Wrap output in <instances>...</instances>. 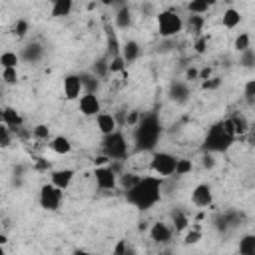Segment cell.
<instances>
[{"instance_id":"1","label":"cell","mask_w":255,"mask_h":255,"mask_svg":"<svg viewBox=\"0 0 255 255\" xmlns=\"http://www.w3.org/2000/svg\"><path fill=\"white\" fill-rule=\"evenodd\" d=\"M126 199L139 211L151 209L161 199V177H157V175L139 177V181L135 185L126 189Z\"/></svg>"},{"instance_id":"2","label":"cell","mask_w":255,"mask_h":255,"mask_svg":"<svg viewBox=\"0 0 255 255\" xmlns=\"http://www.w3.org/2000/svg\"><path fill=\"white\" fill-rule=\"evenodd\" d=\"M155 22H157V34L165 40L175 38L183 30V20L175 10H161L155 16Z\"/></svg>"},{"instance_id":"3","label":"cell","mask_w":255,"mask_h":255,"mask_svg":"<svg viewBox=\"0 0 255 255\" xmlns=\"http://www.w3.org/2000/svg\"><path fill=\"white\" fill-rule=\"evenodd\" d=\"M159 135V126L153 116L141 118V124L135 129V143L137 149H151L155 145V139Z\"/></svg>"},{"instance_id":"4","label":"cell","mask_w":255,"mask_h":255,"mask_svg":"<svg viewBox=\"0 0 255 255\" xmlns=\"http://www.w3.org/2000/svg\"><path fill=\"white\" fill-rule=\"evenodd\" d=\"M104 155L110 157V161H124L128 155V141L122 131H112L104 135Z\"/></svg>"},{"instance_id":"5","label":"cell","mask_w":255,"mask_h":255,"mask_svg":"<svg viewBox=\"0 0 255 255\" xmlns=\"http://www.w3.org/2000/svg\"><path fill=\"white\" fill-rule=\"evenodd\" d=\"M233 137L235 135H229L223 128H221V124H215L209 131H207V135H205V149L209 151V153H217V151H225V149H229V145L233 143Z\"/></svg>"},{"instance_id":"6","label":"cell","mask_w":255,"mask_h":255,"mask_svg":"<svg viewBox=\"0 0 255 255\" xmlns=\"http://www.w3.org/2000/svg\"><path fill=\"white\" fill-rule=\"evenodd\" d=\"M175 161L177 157L169 151H155L151 155V161H149V169L153 171V175L165 179V177H171L173 171H175Z\"/></svg>"},{"instance_id":"7","label":"cell","mask_w":255,"mask_h":255,"mask_svg":"<svg viewBox=\"0 0 255 255\" xmlns=\"http://www.w3.org/2000/svg\"><path fill=\"white\" fill-rule=\"evenodd\" d=\"M62 199H64V191L60 187H56L54 183H46L40 187V195H38V201H40V207L46 209V211H58L60 205H62Z\"/></svg>"},{"instance_id":"8","label":"cell","mask_w":255,"mask_h":255,"mask_svg":"<svg viewBox=\"0 0 255 255\" xmlns=\"http://www.w3.org/2000/svg\"><path fill=\"white\" fill-rule=\"evenodd\" d=\"M92 175H94L98 189H102V191H110V189L118 187V173L110 165H98Z\"/></svg>"},{"instance_id":"9","label":"cell","mask_w":255,"mask_h":255,"mask_svg":"<svg viewBox=\"0 0 255 255\" xmlns=\"http://www.w3.org/2000/svg\"><path fill=\"white\" fill-rule=\"evenodd\" d=\"M78 110L82 116L86 118H96L100 112H102V104H100V98L92 92H84L80 98H78Z\"/></svg>"},{"instance_id":"10","label":"cell","mask_w":255,"mask_h":255,"mask_svg":"<svg viewBox=\"0 0 255 255\" xmlns=\"http://www.w3.org/2000/svg\"><path fill=\"white\" fill-rule=\"evenodd\" d=\"M191 203L197 207H209L213 203V189L209 183H197L191 189Z\"/></svg>"},{"instance_id":"11","label":"cell","mask_w":255,"mask_h":255,"mask_svg":"<svg viewBox=\"0 0 255 255\" xmlns=\"http://www.w3.org/2000/svg\"><path fill=\"white\" fill-rule=\"evenodd\" d=\"M62 90H64V98H66V100H78V98L84 94L80 76H78V74H68V76H64Z\"/></svg>"},{"instance_id":"12","label":"cell","mask_w":255,"mask_h":255,"mask_svg":"<svg viewBox=\"0 0 255 255\" xmlns=\"http://www.w3.org/2000/svg\"><path fill=\"white\" fill-rule=\"evenodd\" d=\"M74 175H76V171H74L72 167H64V169H54V171L50 173V179H52V183H54L56 187H60L62 191H66V189L72 185Z\"/></svg>"},{"instance_id":"13","label":"cell","mask_w":255,"mask_h":255,"mask_svg":"<svg viewBox=\"0 0 255 255\" xmlns=\"http://www.w3.org/2000/svg\"><path fill=\"white\" fill-rule=\"evenodd\" d=\"M96 126H98V129H100L102 135H108V133H112V131L118 129V120H116L114 114L100 112V114L96 116Z\"/></svg>"},{"instance_id":"14","label":"cell","mask_w":255,"mask_h":255,"mask_svg":"<svg viewBox=\"0 0 255 255\" xmlns=\"http://www.w3.org/2000/svg\"><path fill=\"white\" fill-rule=\"evenodd\" d=\"M149 237H151L155 243H167V241L171 239V227H169L167 223H163V221H157V223L151 225Z\"/></svg>"},{"instance_id":"15","label":"cell","mask_w":255,"mask_h":255,"mask_svg":"<svg viewBox=\"0 0 255 255\" xmlns=\"http://www.w3.org/2000/svg\"><path fill=\"white\" fill-rule=\"evenodd\" d=\"M48 145L58 155H68V153H72V147H74L72 141H70V137H66V135H54Z\"/></svg>"},{"instance_id":"16","label":"cell","mask_w":255,"mask_h":255,"mask_svg":"<svg viewBox=\"0 0 255 255\" xmlns=\"http://www.w3.org/2000/svg\"><path fill=\"white\" fill-rule=\"evenodd\" d=\"M72 10H74V0H52L50 16L52 18H64V16H70Z\"/></svg>"},{"instance_id":"17","label":"cell","mask_w":255,"mask_h":255,"mask_svg":"<svg viewBox=\"0 0 255 255\" xmlns=\"http://www.w3.org/2000/svg\"><path fill=\"white\" fill-rule=\"evenodd\" d=\"M44 58V48L38 44V42H32L28 44L26 48H22V54H20V60H26V62H40Z\"/></svg>"},{"instance_id":"18","label":"cell","mask_w":255,"mask_h":255,"mask_svg":"<svg viewBox=\"0 0 255 255\" xmlns=\"http://www.w3.org/2000/svg\"><path fill=\"white\" fill-rule=\"evenodd\" d=\"M241 20H243V16H241V12H239L237 8H227V10H223V14H221V24H223V28H227V30L237 28V26L241 24Z\"/></svg>"},{"instance_id":"19","label":"cell","mask_w":255,"mask_h":255,"mask_svg":"<svg viewBox=\"0 0 255 255\" xmlns=\"http://www.w3.org/2000/svg\"><path fill=\"white\" fill-rule=\"evenodd\" d=\"M114 22H116V28L120 30H128L131 26V10L128 4H122L114 16Z\"/></svg>"},{"instance_id":"20","label":"cell","mask_w":255,"mask_h":255,"mask_svg":"<svg viewBox=\"0 0 255 255\" xmlns=\"http://www.w3.org/2000/svg\"><path fill=\"white\" fill-rule=\"evenodd\" d=\"M120 54H122V58L126 60V64H131V62H135L137 56H139V44H137L135 40H128V42L122 44Z\"/></svg>"},{"instance_id":"21","label":"cell","mask_w":255,"mask_h":255,"mask_svg":"<svg viewBox=\"0 0 255 255\" xmlns=\"http://www.w3.org/2000/svg\"><path fill=\"white\" fill-rule=\"evenodd\" d=\"M2 124H6L10 129H20L24 120H22V116L14 108H4L2 110Z\"/></svg>"},{"instance_id":"22","label":"cell","mask_w":255,"mask_h":255,"mask_svg":"<svg viewBox=\"0 0 255 255\" xmlns=\"http://www.w3.org/2000/svg\"><path fill=\"white\" fill-rule=\"evenodd\" d=\"M80 76V80H82V88H84V92H92V94H96L98 92V88H100V78L94 74V72H84V74H78Z\"/></svg>"},{"instance_id":"23","label":"cell","mask_w":255,"mask_h":255,"mask_svg":"<svg viewBox=\"0 0 255 255\" xmlns=\"http://www.w3.org/2000/svg\"><path fill=\"white\" fill-rule=\"evenodd\" d=\"M18 64H20V54L12 50H6L0 54V68H18Z\"/></svg>"},{"instance_id":"24","label":"cell","mask_w":255,"mask_h":255,"mask_svg":"<svg viewBox=\"0 0 255 255\" xmlns=\"http://www.w3.org/2000/svg\"><path fill=\"white\" fill-rule=\"evenodd\" d=\"M126 68H128V64L122 58V54L112 56V60L108 62V74H126Z\"/></svg>"},{"instance_id":"25","label":"cell","mask_w":255,"mask_h":255,"mask_svg":"<svg viewBox=\"0 0 255 255\" xmlns=\"http://www.w3.org/2000/svg\"><path fill=\"white\" fill-rule=\"evenodd\" d=\"M239 253L241 255H255V235H243L239 239Z\"/></svg>"},{"instance_id":"26","label":"cell","mask_w":255,"mask_h":255,"mask_svg":"<svg viewBox=\"0 0 255 255\" xmlns=\"http://www.w3.org/2000/svg\"><path fill=\"white\" fill-rule=\"evenodd\" d=\"M203 24H205L203 16H199V14H189L187 24H183V28H187V32H191V34H199L201 28H203Z\"/></svg>"},{"instance_id":"27","label":"cell","mask_w":255,"mask_h":255,"mask_svg":"<svg viewBox=\"0 0 255 255\" xmlns=\"http://www.w3.org/2000/svg\"><path fill=\"white\" fill-rule=\"evenodd\" d=\"M231 120V124H233V129H235V135L239 133H245V131H249V122L245 120V116L243 114H235L233 118H229Z\"/></svg>"},{"instance_id":"28","label":"cell","mask_w":255,"mask_h":255,"mask_svg":"<svg viewBox=\"0 0 255 255\" xmlns=\"http://www.w3.org/2000/svg\"><path fill=\"white\" fill-rule=\"evenodd\" d=\"M2 84L6 86H16L18 84V68H2Z\"/></svg>"},{"instance_id":"29","label":"cell","mask_w":255,"mask_h":255,"mask_svg":"<svg viewBox=\"0 0 255 255\" xmlns=\"http://www.w3.org/2000/svg\"><path fill=\"white\" fill-rule=\"evenodd\" d=\"M191 169H193V163H191V159H185V157H177V161H175V171H173V175L181 177V175H187V173H189Z\"/></svg>"},{"instance_id":"30","label":"cell","mask_w":255,"mask_h":255,"mask_svg":"<svg viewBox=\"0 0 255 255\" xmlns=\"http://www.w3.org/2000/svg\"><path fill=\"white\" fill-rule=\"evenodd\" d=\"M233 48H235L237 52H245L247 48H251V36H249L247 32H239V36H237L235 42H233Z\"/></svg>"},{"instance_id":"31","label":"cell","mask_w":255,"mask_h":255,"mask_svg":"<svg viewBox=\"0 0 255 255\" xmlns=\"http://www.w3.org/2000/svg\"><path fill=\"white\" fill-rule=\"evenodd\" d=\"M139 177H141V175H135V173H122V175H118V185H122L124 191H126V189H129L131 185H135V183L139 181Z\"/></svg>"},{"instance_id":"32","label":"cell","mask_w":255,"mask_h":255,"mask_svg":"<svg viewBox=\"0 0 255 255\" xmlns=\"http://www.w3.org/2000/svg\"><path fill=\"white\" fill-rule=\"evenodd\" d=\"M239 64L243 66V68H253L255 66V52L251 50V48H247L245 52H239Z\"/></svg>"},{"instance_id":"33","label":"cell","mask_w":255,"mask_h":255,"mask_svg":"<svg viewBox=\"0 0 255 255\" xmlns=\"http://www.w3.org/2000/svg\"><path fill=\"white\" fill-rule=\"evenodd\" d=\"M187 10H189V14H199V16H203V14L209 10V6H207L205 2H201V0H189V2H187Z\"/></svg>"},{"instance_id":"34","label":"cell","mask_w":255,"mask_h":255,"mask_svg":"<svg viewBox=\"0 0 255 255\" xmlns=\"http://www.w3.org/2000/svg\"><path fill=\"white\" fill-rule=\"evenodd\" d=\"M12 143V129L6 124H0V147H8Z\"/></svg>"},{"instance_id":"35","label":"cell","mask_w":255,"mask_h":255,"mask_svg":"<svg viewBox=\"0 0 255 255\" xmlns=\"http://www.w3.org/2000/svg\"><path fill=\"white\" fill-rule=\"evenodd\" d=\"M173 223H175V229H177V231H183V229H187L189 219H187L185 213H181V211H173Z\"/></svg>"},{"instance_id":"36","label":"cell","mask_w":255,"mask_h":255,"mask_svg":"<svg viewBox=\"0 0 255 255\" xmlns=\"http://www.w3.org/2000/svg\"><path fill=\"white\" fill-rule=\"evenodd\" d=\"M32 135H34L36 139H48V137H50V128L44 126V124H38V126L32 128Z\"/></svg>"},{"instance_id":"37","label":"cell","mask_w":255,"mask_h":255,"mask_svg":"<svg viewBox=\"0 0 255 255\" xmlns=\"http://www.w3.org/2000/svg\"><path fill=\"white\" fill-rule=\"evenodd\" d=\"M185 96H187L185 86H183V84H173V88H171V98L177 100V102H183Z\"/></svg>"},{"instance_id":"38","label":"cell","mask_w":255,"mask_h":255,"mask_svg":"<svg viewBox=\"0 0 255 255\" xmlns=\"http://www.w3.org/2000/svg\"><path fill=\"white\" fill-rule=\"evenodd\" d=\"M28 30H30V24H28L26 20H18L16 26H14V32H16L18 38H24V36L28 34Z\"/></svg>"},{"instance_id":"39","label":"cell","mask_w":255,"mask_h":255,"mask_svg":"<svg viewBox=\"0 0 255 255\" xmlns=\"http://www.w3.org/2000/svg\"><path fill=\"white\" fill-rule=\"evenodd\" d=\"M243 94H245V100H247L249 104H253V98H255V80H247Z\"/></svg>"},{"instance_id":"40","label":"cell","mask_w":255,"mask_h":255,"mask_svg":"<svg viewBox=\"0 0 255 255\" xmlns=\"http://www.w3.org/2000/svg\"><path fill=\"white\" fill-rule=\"evenodd\" d=\"M98 78H102L104 74H108V60H98V64L94 66V70H92Z\"/></svg>"},{"instance_id":"41","label":"cell","mask_w":255,"mask_h":255,"mask_svg":"<svg viewBox=\"0 0 255 255\" xmlns=\"http://www.w3.org/2000/svg\"><path fill=\"white\" fill-rule=\"evenodd\" d=\"M199 239H201V233H199L197 229H193V231H187V233H185V239H183V243L191 245V243H197Z\"/></svg>"},{"instance_id":"42","label":"cell","mask_w":255,"mask_h":255,"mask_svg":"<svg viewBox=\"0 0 255 255\" xmlns=\"http://www.w3.org/2000/svg\"><path fill=\"white\" fill-rule=\"evenodd\" d=\"M193 48H195L197 54H205V50H207V38H205V36H199V38L195 40V46H193Z\"/></svg>"},{"instance_id":"43","label":"cell","mask_w":255,"mask_h":255,"mask_svg":"<svg viewBox=\"0 0 255 255\" xmlns=\"http://www.w3.org/2000/svg\"><path fill=\"white\" fill-rule=\"evenodd\" d=\"M221 82H219V78H207V80H203V90H213V88H217Z\"/></svg>"},{"instance_id":"44","label":"cell","mask_w":255,"mask_h":255,"mask_svg":"<svg viewBox=\"0 0 255 255\" xmlns=\"http://www.w3.org/2000/svg\"><path fill=\"white\" fill-rule=\"evenodd\" d=\"M207 78H211V68H207V66H205V68H201V70H199L197 80H201V82H203V80H207Z\"/></svg>"},{"instance_id":"45","label":"cell","mask_w":255,"mask_h":255,"mask_svg":"<svg viewBox=\"0 0 255 255\" xmlns=\"http://www.w3.org/2000/svg\"><path fill=\"white\" fill-rule=\"evenodd\" d=\"M213 165H215V159H213V155H211V153H205V155H203V167L211 169Z\"/></svg>"},{"instance_id":"46","label":"cell","mask_w":255,"mask_h":255,"mask_svg":"<svg viewBox=\"0 0 255 255\" xmlns=\"http://www.w3.org/2000/svg\"><path fill=\"white\" fill-rule=\"evenodd\" d=\"M197 74H199V70H195V68H187V72H185V80H197Z\"/></svg>"},{"instance_id":"47","label":"cell","mask_w":255,"mask_h":255,"mask_svg":"<svg viewBox=\"0 0 255 255\" xmlns=\"http://www.w3.org/2000/svg\"><path fill=\"white\" fill-rule=\"evenodd\" d=\"M137 120H139V114H137V112H131V114L126 118V122H128L129 126H135V124H137Z\"/></svg>"},{"instance_id":"48","label":"cell","mask_w":255,"mask_h":255,"mask_svg":"<svg viewBox=\"0 0 255 255\" xmlns=\"http://www.w3.org/2000/svg\"><path fill=\"white\" fill-rule=\"evenodd\" d=\"M122 253H126V243H124V241H120V243L114 247V255H122Z\"/></svg>"},{"instance_id":"49","label":"cell","mask_w":255,"mask_h":255,"mask_svg":"<svg viewBox=\"0 0 255 255\" xmlns=\"http://www.w3.org/2000/svg\"><path fill=\"white\" fill-rule=\"evenodd\" d=\"M6 243H8V237L4 233H0V245H6Z\"/></svg>"},{"instance_id":"50","label":"cell","mask_w":255,"mask_h":255,"mask_svg":"<svg viewBox=\"0 0 255 255\" xmlns=\"http://www.w3.org/2000/svg\"><path fill=\"white\" fill-rule=\"evenodd\" d=\"M102 2H104V4H118V2L124 4V0H102Z\"/></svg>"},{"instance_id":"51","label":"cell","mask_w":255,"mask_h":255,"mask_svg":"<svg viewBox=\"0 0 255 255\" xmlns=\"http://www.w3.org/2000/svg\"><path fill=\"white\" fill-rule=\"evenodd\" d=\"M201 2H205V4H207V6H209V8H211V6H215V4H217V0H201Z\"/></svg>"},{"instance_id":"52","label":"cell","mask_w":255,"mask_h":255,"mask_svg":"<svg viewBox=\"0 0 255 255\" xmlns=\"http://www.w3.org/2000/svg\"><path fill=\"white\" fill-rule=\"evenodd\" d=\"M0 255H4V245H0Z\"/></svg>"},{"instance_id":"53","label":"cell","mask_w":255,"mask_h":255,"mask_svg":"<svg viewBox=\"0 0 255 255\" xmlns=\"http://www.w3.org/2000/svg\"><path fill=\"white\" fill-rule=\"evenodd\" d=\"M0 124H2V110H0Z\"/></svg>"},{"instance_id":"54","label":"cell","mask_w":255,"mask_h":255,"mask_svg":"<svg viewBox=\"0 0 255 255\" xmlns=\"http://www.w3.org/2000/svg\"><path fill=\"white\" fill-rule=\"evenodd\" d=\"M0 84H2V78H0Z\"/></svg>"}]
</instances>
